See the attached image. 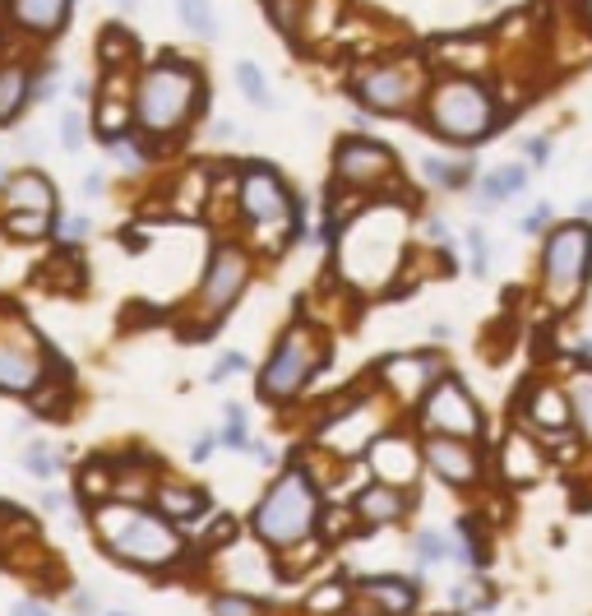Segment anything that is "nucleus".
Here are the masks:
<instances>
[{
    "label": "nucleus",
    "instance_id": "obj_38",
    "mask_svg": "<svg viewBox=\"0 0 592 616\" xmlns=\"http://www.w3.org/2000/svg\"><path fill=\"white\" fill-rule=\"evenodd\" d=\"M218 440H223L227 450H250V417H246L241 403H227V408H223V431H218Z\"/></svg>",
    "mask_w": 592,
    "mask_h": 616
},
{
    "label": "nucleus",
    "instance_id": "obj_33",
    "mask_svg": "<svg viewBox=\"0 0 592 616\" xmlns=\"http://www.w3.org/2000/svg\"><path fill=\"white\" fill-rule=\"evenodd\" d=\"M176 14H181V24L200 37V43H213V37H218V14H213V0H176Z\"/></svg>",
    "mask_w": 592,
    "mask_h": 616
},
{
    "label": "nucleus",
    "instance_id": "obj_17",
    "mask_svg": "<svg viewBox=\"0 0 592 616\" xmlns=\"http://www.w3.org/2000/svg\"><path fill=\"white\" fill-rule=\"evenodd\" d=\"M366 464H370V473H375V483L412 487V483L422 477V469H426L422 440L407 436V431H399V427H389V431L366 450Z\"/></svg>",
    "mask_w": 592,
    "mask_h": 616
},
{
    "label": "nucleus",
    "instance_id": "obj_6",
    "mask_svg": "<svg viewBox=\"0 0 592 616\" xmlns=\"http://www.w3.org/2000/svg\"><path fill=\"white\" fill-rule=\"evenodd\" d=\"M430 88V56L426 51H389L380 61L352 74V98L370 117H407L417 111Z\"/></svg>",
    "mask_w": 592,
    "mask_h": 616
},
{
    "label": "nucleus",
    "instance_id": "obj_27",
    "mask_svg": "<svg viewBox=\"0 0 592 616\" xmlns=\"http://www.w3.org/2000/svg\"><path fill=\"white\" fill-rule=\"evenodd\" d=\"M422 181L436 190H472L477 186V158H472V153H459V158H436V153H426Z\"/></svg>",
    "mask_w": 592,
    "mask_h": 616
},
{
    "label": "nucleus",
    "instance_id": "obj_63",
    "mask_svg": "<svg viewBox=\"0 0 592 616\" xmlns=\"http://www.w3.org/2000/svg\"><path fill=\"white\" fill-rule=\"evenodd\" d=\"M0 5H5V0H0Z\"/></svg>",
    "mask_w": 592,
    "mask_h": 616
},
{
    "label": "nucleus",
    "instance_id": "obj_39",
    "mask_svg": "<svg viewBox=\"0 0 592 616\" xmlns=\"http://www.w3.org/2000/svg\"><path fill=\"white\" fill-rule=\"evenodd\" d=\"M449 603H453V612H486L490 607V589L482 584V580H467V584H453L449 589Z\"/></svg>",
    "mask_w": 592,
    "mask_h": 616
},
{
    "label": "nucleus",
    "instance_id": "obj_41",
    "mask_svg": "<svg viewBox=\"0 0 592 616\" xmlns=\"http://www.w3.org/2000/svg\"><path fill=\"white\" fill-rule=\"evenodd\" d=\"M24 469H28L33 477H43V483H51V477L61 473V454H56L51 446H28V450H24Z\"/></svg>",
    "mask_w": 592,
    "mask_h": 616
},
{
    "label": "nucleus",
    "instance_id": "obj_40",
    "mask_svg": "<svg viewBox=\"0 0 592 616\" xmlns=\"http://www.w3.org/2000/svg\"><path fill=\"white\" fill-rule=\"evenodd\" d=\"M66 88V66L61 61H47L37 66V80H33V103H56V93Z\"/></svg>",
    "mask_w": 592,
    "mask_h": 616
},
{
    "label": "nucleus",
    "instance_id": "obj_5",
    "mask_svg": "<svg viewBox=\"0 0 592 616\" xmlns=\"http://www.w3.org/2000/svg\"><path fill=\"white\" fill-rule=\"evenodd\" d=\"M324 514V496L320 483L310 477V469L292 464L279 473V483L264 491V500L250 514V533L260 537L269 552H296L301 543H310V533L320 529Z\"/></svg>",
    "mask_w": 592,
    "mask_h": 616
},
{
    "label": "nucleus",
    "instance_id": "obj_48",
    "mask_svg": "<svg viewBox=\"0 0 592 616\" xmlns=\"http://www.w3.org/2000/svg\"><path fill=\"white\" fill-rule=\"evenodd\" d=\"M422 233H426V241H436L440 250L453 246V233H449V223H445L440 214H426V218H422Z\"/></svg>",
    "mask_w": 592,
    "mask_h": 616
},
{
    "label": "nucleus",
    "instance_id": "obj_52",
    "mask_svg": "<svg viewBox=\"0 0 592 616\" xmlns=\"http://www.w3.org/2000/svg\"><path fill=\"white\" fill-rule=\"evenodd\" d=\"M250 450H254V459H260V469H273V464H279V450H273L269 440H250Z\"/></svg>",
    "mask_w": 592,
    "mask_h": 616
},
{
    "label": "nucleus",
    "instance_id": "obj_50",
    "mask_svg": "<svg viewBox=\"0 0 592 616\" xmlns=\"http://www.w3.org/2000/svg\"><path fill=\"white\" fill-rule=\"evenodd\" d=\"M79 196H84V200H103V196H107V171H84V181H79Z\"/></svg>",
    "mask_w": 592,
    "mask_h": 616
},
{
    "label": "nucleus",
    "instance_id": "obj_9",
    "mask_svg": "<svg viewBox=\"0 0 592 616\" xmlns=\"http://www.w3.org/2000/svg\"><path fill=\"white\" fill-rule=\"evenodd\" d=\"M393 427V399L380 394L375 384L352 390L343 408H329L315 427V446L339 459H366V450Z\"/></svg>",
    "mask_w": 592,
    "mask_h": 616
},
{
    "label": "nucleus",
    "instance_id": "obj_21",
    "mask_svg": "<svg viewBox=\"0 0 592 616\" xmlns=\"http://www.w3.org/2000/svg\"><path fill=\"white\" fill-rule=\"evenodd\" d=\"M412 510V487H389V483H370L352 496V514L366 529H384V524H403Z\"/></svg>",
    "mask_w": 592,
    "mask_h": 616
},
{
    "label": "nucleus",
    "instance_id": "obj_23",
    "mask_svg": "<svg viewBox=\"0 0 592 616\" xmlns=\"http://www.w3.org/2000/svg\"><path fill=\"white\" fill-rule=\"evenodd\" d=\"M33 80H37V66L0 61V130L14 126L33 107Z\"/></svg>",
    "mask_w": 592,
    "mask_h": 616
},
{
    "label": "nucleus",
    "instance_id": "obj_28",
    "mask_svg": "<svg viewBox=\"0 0 592 616\" xmlns=\"http://www.w3.org/2000/svg\"><path fill=\"white\" fill-rule=\"evenodd\" d=\"M565 394H569V417H575L579 440L592 446V367L588 362H579V367L565 376Z\"/></svg>",
    "mask_w": 592,
    "mask_h": 616
},
{
    "label": "nucleus",
    "instance_id": "obj_58",
    "mask_svg": "<svg viewBox=\"0 0 592 616\" xmlns=\"http://www.w3.org/2000/svg\"><path fill=\"white\" fill-rule=\"evenodd\" d=\"M430 339H436V343H449V324H430Z\"/></svg>",
    "mask_w": 592,
    "mask_h": 616
},
{
    "label": "nucleus",
    "instance_id": "obj_61",
    "mask_svg": "<svg viewBox=\"0 0 592 616\" xmlns=\"http://www.w3.org/2000/svg\"><path fill=\"white\" fill-rule=\"evenodd\" d=\"M482 5H500V0H482Z\"/></svg>",
    "mask_w": 592,
    "mask_h": 616
},
{
    "label": "nucleus",
    "instance_id": "obj_45",
    "mask_svg": "<svg viewBox=\"0 0 592 616\" xmlns=\"http://www.w3.org/2000/svg\"><path fill=\"white\" fill-rule=\"evenodd\" d=\"M246 371H250L246 353H223L218 362H213V371H209V384H227L232 376H246Z\"/></svg>",
    "mask_w": 592,
    "mask_h": 616
},
{
    "label": "nucleus",
    "instance_id": "obj_2",
    "mask_svg": "<svg viewBox=\"0 0 592 616\" xmlns=\"http://www.w3.org/2000/svg\"><path fill=\"white\" fill-rule=\"evenodd\" d=\"M204 103H209V80L190 56L163 51L134 74V130L157 149H167L186 130H194Z\"/></svg>",
    "mask_w": 592,
    "mask_h": 616
},
{
    "label": "nucleus",
    "instance_id": "obj_49",
    "mask_svg": "<svg viewBox=\"0 0 592 616\" xmlns=\"http://www.w3.org/2000/svg\"><path fill=\"white\" fill-rule=\"evenodd\" d=\"M213 450H218V431H204L190 440V464H209Z\"/></svg>",
    "mask_w": 592,
    "mask_h": 616
},
{
    "label": "nucleus",
    "instance_id": "obj_37",
    "mask_svg": "<svg viewBox=\"0 0 592 616\" xmlns=\"http://www.w3.org/2000/svg\"><path fill=\"white\" fill-rule=\"evenodd\" d=\"M343 607H347V584L343 580H329L320 589H310V599H306L310 616H339Z\"/></svg>",
    "mask_w": 592,
    "mask_h": 616
},
{
    "label": "nucleus",
    "instance_id": "obj_14",
    "mask_svg": "<svg viewBox=\"0 0 592 616\" xmlns=\"http://www.w3.org/2000/svg\"><path fill=\"white\" fill-rule=\"evenodd\" d=\"M417 431L422 436H463V440H477L486 431V417L477 408V399L467 394V384L453 376V371H445L426 390V399L417 403Z\"/></svg>",
    "mask_w": 592,
    "mask_h": 616
},
{
    "label": "nucleus",
    "instance_id": "obj_54",
    "mask_svg": "<svg viewBox=\"0 0 592 616\" xmlns=\"http://www.w3.org/2000/svg\"><path fill=\"white\" fill-rule=\"evenodd\" d=\"M14 616H51V612H47L43 603H33V599H19V603H14Z\"/></svg>",
    "mask_w": 592,
    "mask_h": 616
},
{
    "label": "nucleus",
    "instance_id": "obj_1",
    "mask_svg": "<svg viewBox=\"0 0 592 616\" xmlns=\"http://www.w3.org/2000/svg\"><path fill=\"white\" fill-rule=\"evenodd\" d=\"M407 260V204L362 200L347 218L333 223V274L352 293H384Z\"/></svg>",
    "mask_w": 592,
    "mask_h": 616
},
{
    "label": "nucleus",
    "instance_id": "obj_59",
    "mask_svg": "<svg viewBox=\"0 0 592 616\" xmlns=\"http://www.w3.org/2000/svg\"><path fill=\"white\" fill-rule=\"evenodd\" d=\"M579 218H592V196H583V200H579Z\"/></svg>",
    "mask_w": 592,
    "mask_h": 616
},
{
    "label": "nucleus",
    "instance_id": "obj_20",
    "mask_svg": "<svg viewBox=\"0 0 592 616\" xmlns=\"http://www.w3.org/2000/svg\"><path fill=\"white\" fill-rule=\"evenodd\" d=\"M496 469H500V483H505V487H528V483H537L542 469H546L542 440L532 436L528 427L509 431V436H505V450H500V459H496Z\"/></svg>",
    "mask_w": 592,
    "mask_h": 616
},
{
    "label": "nucleus",
    "instance_id": "obj_57",
    "mask_svg": "<svg viewBox=\"0 0 592 616\" xmlns=\"http://www.w3.org/2000/svg\"><path fill=\"white\" fill-rule=\"evenodd\" d=\"M10 33H14V28H10V19H5V10H0V51H5V47H10Z\"/></svg>",
    "mask_w": 592,
    "mask_h": 616
},
{
    "label": "nucleus",
    "instance_id": "obj_55",
    "mask_svg": "<svg viewBox=\"0 0 592 616\" xmlns=\"http://www.w3.org/2000/svg\"><path fill=\"white\" fill-rule=\"evenodd\" d=\"M93 88H97V84L74 80V84H70V98H74V103H93Z\"/></svg>",
    "mask_w": 592,
    "mask_h": 616
},
{
    "label": "nucleus",
    "instance_id": "obj_16",
    "mask_svg": "<svg viewBox=\"0 0 592 616\" xmlns=\"http://www.w3.org/2000/svg\"><path fill=\"white\" fill-rule=\"evenodd\" d=\"M422 459H426V473L440 477L445 487H477L486 473L482 446L463 436H422Z\"/></svg>",
    "mask_w": 592,
    "mask_h": 616
},
{
    "label": "nucleus",
    "instance_id": "obj_31",
    "mask_svg": "<svg viewBox=\"0 0 592 616\" xmlns=\"http://www.w3.org/2000/svg\"><path fill=\"white\" fill-rule=\"evenodd\" d=\"M116 496V464L111 459H93V464L79 469V500L84 506H103Z\"/></svg>",
    "mask_w": 592,
    "mask_h": 616
},
{
    "label": "nucleus",
    "instance_id": "obj_26",
    "mask_svg": "<svg viewBox=\"0 0 592 616\" xmlns=\"http://www.w3.org/2000/svg\"><path fill=\"white\" fill-rule=\"evenodd\" d=\"M362 599L380 612V616H412L417 612V584L399 580V574H380V580H362L357 584Z\"/></svg>",
    "mask_w": 592,
    "mask_h": 616
},
{
    "label": "nucleus",
    "instance_id": "obj_53",
    "mask_svg": "<svg viewBox=\"0 0 592 616\" xmlns=\"http://www.w3.org/2000/svg\"><path fill=\"white\" fill-rule=\"evenodd\" d=\"M74 616H97V603H93V593H84V589L74 593Z\"/></svg>",
    "mask_w": 592,
    "mask_h": 616
},
{
    "label": "nucleus",
    "instance_id": "obj_25",
    "mask_svg": "<svg viewBox=\"0 0 592 616\" xmlns=\"http://www.w3.org/2000/svg\"><path fill=\"white\" fill-rule=\"evenodd\" d=\"M477 209L482 214H490V209H500V204H509V200H519L523 190H528V167L523 163H500V167H490L486 177H477Z\"/></svg>",
    "mask_w": 592,
    "mask_h": 616
},
{
    "label": "nucleus",
    "instance_id": "obj_4",
    "mask_svg": "<svg viewBox=\"0 0 592 616\" xmlns=\"http://www.w3.org/2000/svg\"><path fill=\"white\" fill-rule=\"evenodd\" d=\"M417 117L440 144H453V149L482 144L509 121L500 88L486 74H445V70L430 74V88L417 107Z\"/></svg>",
    "mask_w": 592,
    "mask_h": 616
},
{
    "label": "nucleus",
    "instance_id": "obj_19",
    "mask_svg": "<svg viewBox=\"0 0 592 616\" xmlns=\"http://www.w3.org/2000/svg\"><path fill=\"white\" fill-rule=\"evenodd\" d=\"M70 14H74V0H5L10 28L33 37V43H51L56 33H66Z\"/></svg>",
    "mask_w": 592,
    "mask_h": 616
},
{
    "label": "nucleus",
    "instance_id": "obj_44",
    "mask_svg": "<svg viewBox=\"0 0 592 616\" xmlns=\"http://www.w3.org/2000/svg\"><path fill=\"white\" fill-rule=\"evenodd\" d=\"M550 223H556V209H550V200H537V209H528V214L519 218V233L523 237H546Z\"/></svg>",
    "mask_w": 592,
    "mask_h": 616
},
{
    "label": "nucleus",
    "instance_id": "obj_42",
    "mask_svg": "<svg viewBox=\"0 0 592 616\" xmlns=\"http://www.w3.org/2000/svg\"><path fill=\"white\" fill-rule=\"evenodd\" d=\"M213 616H269V612L260 607V599H246V593H218Z\"/></svg>",
    "mask_w": 592,
    "mask_h": 616
},
{
    "label": "nucleus",
    "instance_id": "obj_7",
    "mask_svg": "<svg viewBox=\"0 0 592 616\" xmlns=\"http://www.w3.org/2000/svg\"><path fill=\"white\" fill-rule=\"evenodd\" d=\"M236 214L250 227V237L279 246L283 237H296V227L306 223V204L292 196L279 167L246 163L236 167Z\"/></svg>",
    "mask_w": 592,
    "mask_h": 616
},
{
    "label": "nucleus",
    "instance_id": "obj_32",
    "mask_svg": "<svg viewBox=\"0 0 592 616\" xmlns=\"http://www.w3.org/2000/svg\"><path fill=\"white\" fill-rule=\"evenodd\" d=\"M232 74H236V88H241V98H246L250 107L269 111L273 103H279V98H273L269 74H264V66H260V61H250V56H246V61H236V66H232Z\"/></svg>",
    "mask_w": 592,
    "mask_h": 616
},
{
    "label": "nucleus",
    "instance_id": "obj_34",
    "mask_svg": "<svg viewBox=\"0 0 592 616\" xmlns=\"http://www.w3.org/2000/svg\"><path fill=\"white\" fill-rule=\"evenodd\" d=\"M412 552H417L422 570L426 566H440V561H449V556H453V537L440 533V529H422L417 537H412Z\"/></svg>",
    "mask_w": 592,
    "mask_h": 616
},
{
    "label": "nucleus",
    "instance_id": "obj_35",
    "mask_svg": "<svg viewBox=\"0 0 592 616\" xmlns=\"http://www.w3.org/2000/svg\"><path fill=\"white\" fill-rule=\"evenodd\" d=\"M56 218H61V214H19V209H10L5 227H10V237H19V241H37V237L56 233Z\"/></svg>",
    "mask_w": 592,
    "mask_h": 616
},
{
    "label": "nucleus",
    "instance_id": "obj_43",
    "mask_svg": "<svg viewBox=\"0 0 592 616\" xmlns=\"http://www.w3.org/2000/svg\"><path fill=\"white\" fill-rule=\"evenodd\" d=\"M93 237V218L88 214H70V218H56V241L61 246H79Z\"/></svg>",
    "mask_w": 592,
    "mask_h": 616
},
{
    "label": "nucleus",
    "instance_id": "obj_18",
    "mask_svg": "<svg viewBox=\"0 0 592 616\" xmlns=\"http://www.w3.org/2000/svg\"><path fill=\"white\" fill-rule=\"evenodd\" d=\"M514 413H519V427H528L532 436H546V431H565V427H575V417H569V394H565V384L556 380H528L523 384V394L514 403Z\"/></svg>",
    "mask_w": 592,
    "mask_h": 616
},
{
    "label": "nucleus",
    "instance_id": "obj_15",
    "mask_svg": "<svg viewBox=\"0 0 592 616\" xmlns=\"http://www.w3.org/2000/svg\"><path fill=\"white\" fill-rule=\"evenodd\" d=\"M449 367L436 357V353H393L384 357L380 367H375V384L393 399V403H403V408H417V403L426 399V390L445 376Z\"/></svg>",
    "mask_w": 592,
    "mask_h": 616
},
{
    "label": "nucleus",
    "instance_id": "obj_3",
    "mask_svg": "<svg viewBox=\"0 0 592 616\" xmlns=\"http://www.w3.org/2000/svg\"><path fill=\"white\" fill-rule=\"evenodd\" d=\"M93 533L111 561L134 566V570H171L190 552L181 524L167 519L163 510L144 506V500L111 496L103 506H93Z\"/></svg>",
    "mask_w": 592,
    "mask_h": 616
},
{
    "label": "nucleus",
    "instance_id": "obj_8",
    "mask_svg": "<svg viewBox=\"0 0 592 616\" xmlns=\"http://www.w3.org/2000/svg\"><path fill=\"white\" fill-rule=\"evenodd\" d=\"M324 362H329V334L306 316L292 320L260 371V399L273 403V408H287V403H296L310 390V380L320 376Z\"/></svg>",
    "mask_w": 592,
    "mask_h": 616
},
{
    "label": "nucleus",
    "instance_id": "obj_30",
    "mask_svg": "<svg viewBox=\"0 0 592 616\" xmlns=\"http://www.w3.org/2000/svg\"><path fill=\"white\" fill-rule=\"evenodd\" d=\"M140 37H134L126 24H107L103 28V37H97V66L103 70H130V61H134V47Z\"/></svg>",
    "mask_w": 592,
    "mask_h": 616
},
{
    "label": "nucleus",
    "instance_id": "obj_56",
    "mask_svg": "<svg viewBox=\"0 0 592 616\" xmlns=\"http://www.w3.org/2000/svg\"><path fill=\"white\" fill-rule=\"evenodd\" d=\"M575 14H579V24L592 33V0H575Z\"/></svg>",
    "mask_w": 592,
    "mask_h": 616
},
{
    "label": "nucleus",
    "instance_id": "obj_47",
    "mask_svg": "<svg viewBox=\"0 0 592 616\" xmlns=\"http://www.w3.org/2000/svg\"><path fill=\"white\" fill-rule=\"evenodd\" d=\"M43 510L61 514L70 529H79V514H74V500H70V491H61V487H47V491H43Z\"/></svg>",
    "mask_w": 592,
    "mask_h": 616
},
{
    "label": "nucleus",
    "instance_id": "obj_13",
    "mask_svg": "<svg viewBox=\"0 0 592 616\" xmlns=\"http://www.w3.org/2000/svg\"><path fill=\"white\" fill-rule=\"evenodd\" d=\"M399 181V153L375 134H343L333 149V186L357 190V196H380L384 186Z\"/></svg>",
    "mask_w": 592,
    "mask_h": 616
},
{
    "label": "nucleus",
    "instance_id": "obj_60",
    "mask_svg": "<svg viewBox=\"0 0 592 616\" xmlns=\"http://www.w3.org/2000/svg\"><path fill=\"white\" fill-rule=\"evenodd\" d=\"M116 5H121V10H134V5H140V0H116Z\"/></svg>",
    "mask_w": 592,
    "mask_h": 616
},
{
    "label": "nucleus",
    "instance_id": "obj_62",
    "mask_svg": "<svg viewBox=\"0 0 592 616\" xmlns=\"http://www.w3.org/2000/svg\"><path fill=\"white\" fill-rule=\"evenodd\" d=\"M111 616H126V612H111Z\"/></svg>",
    "mask_w": 592,
    "mask_h": 616
},
{
    "label": "nucleus",
    "instance_id": "obj_22",
    "mask_svg": "<svg viewBox=\"0 0 592 616\" xmlns=\"http://www.w3.org/2000/svg\"><path fill=\"white\" fill-rule=\"evenodd\" d=\"M0 196H5V204L19 209V214H61L51 177H47V171H37V167L10 171V181L0 186Z\"/></svg>",
    "mask_w": 592,
    "mask_h": 616
},
{
    "label": "nucleus",
    "instance_id": "obj_10",
    "mask_svg": "<svg viewBox=\"0 0 592 616\" xmlns=\"http://www.w3.org/2000/svg\"><path fill=\"white\" fill-rule=\"evenodd\" d=\"M537 264H542V297L556 306V311H569L592 279V223L569 218L560 227H550L542 237Z\"/></svg>",
    "mask_w": 592,
    "mask_h": 616
},
{
    "label": "nucleus",
    "instance_id": "obj_36",
    "mask_svg": "<svg viewBox=\"0 0 592 616\" xmlns=\"http://www.w3.org/2000/svg\"><path fill=\"white\" fill-rule=\"evenodd\" d=\"M88 121L93 117H84L79 107H66L61 117H56V134H61V149L66 153H79V149L88 144Z\"/></svg>",
    "mask_w": 592,
    "mask_h": 616
},
{
    "label": "nucleus",
    "instance_id": "obj_51",
    "mask_svg": "<svg viewBox=\"0 0 592 616\" xmlns=\"http://www.w3.org/2000/svg\"><path fill=\"white\" fill-rule=\"evenodd\" d=\"M14 149H19V153H28V158H33V153L43 149V134H37V130H19V134H14Z\"/></svg>",
    "mask_w": 592,
    "mask_h": 616
},
{
    "label": "nucleus",
    "instance_id": "obj_11",
    "mask_svg": "<svg viewBox=\"0 0 592 616\" xmlns=\"http://www.w3.org/2000/svg\"><path fill=\"white\" fill-rule=\"evenodd\" d=\"M51 371H56V357L37 339V330L14 306H0V394L33 399Z\"/></svg>",
    "mask_w": 592,
    "mask_h": 616
},
{
    "label": "nucleus",
    "instance_id": "obj_46",
    "mask_svg": "<svg viewBox=\"0 0 592 616\" xmlns=\"http://www.w3.org/2000/svg\"><path fill=\"white\" fill-rule=\"evenodd\" d=\"M523 158H528V167H537V171H546L550 167V134H523Z\"/></svg>",
    "mask_w": 592,
    "mask_h": 616
},
{
    "label": "nucleus",
    "instance_id": "obj_12",
    "mask_svg": "<svg viewBox=\"0 0 592 616\" xmlns=\"http://www.w3.org/2000/svg\"><path fill=\"white\" fill-rule=\"evenodd\" d=\"M246 287H250V250L241 241H218L209 250V264L200 274V287H194V301H190L194 324L213 330V324L241 301Z\"/></svg>",
    "mask_w": 592,
    "mask_h": 616
},
{
    "label": "nucleus",
    "instance_id": "obj_29",
    "mask_svg": "<svg viewBox=\"0 0 592 616\" xmlns=\"http://www.w3.org/2000/svg\"><path fill=\"white\" fill-rule=\"evenodd\" d=\"M264 5V19L273 24V33L287 37V43L296 47L306 33V19H310V0H260Z\"/></svg>",
    "mask_w": 592,
    "mask_h": 616
},
{
    "label": "nucleus",
    "instance_id": "obj_24",
    "mask_svg": "<svg viewBox=\"0 0 592 616\" xmlns=\"http://www.w3.org/2000/svg\"><path fill=\"white\" fill-rule=\"evenodd\" d=\"M149 506L163 510L167 519H176V524H190V519H200L209 510V491L190 487V483H176V477H157Z\"/></svg>",
    "mask_w": 592,
    "mask_h": 616
}]
</instances>
